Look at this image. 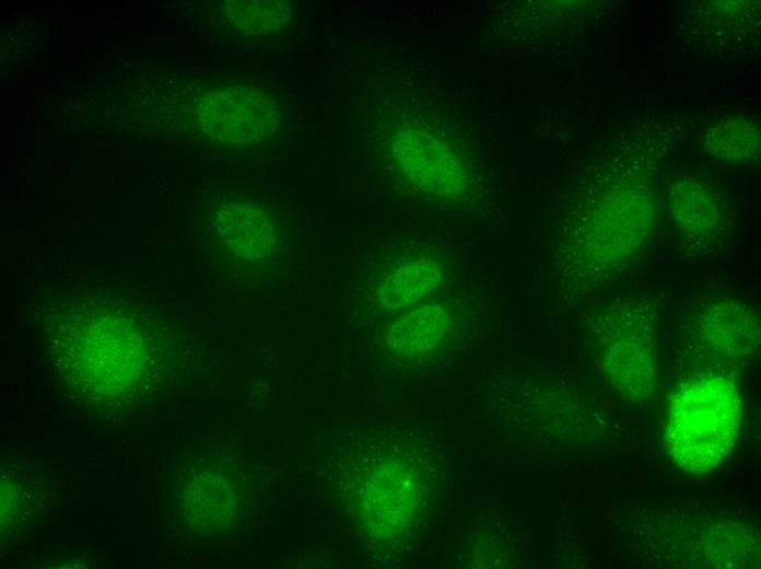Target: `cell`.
<instances>
[{
    "label": "cell",
    "mask_w": 761,
    "mask_h": 569,
    "mask_svg": "<svg viewBox=\"0 0 761 569\" xmlns=\"http://www.w3.org/2000/svg\"><path fill=\"white\" fill-rule=\"evenodd\" d=\"M598 186L561 271L575 292L613 283L640 257L655 217V201L642 176L608 174Z\"/></svg>",
    "instance_id": "6da1fadb"
},
{
    "label": "cell",
    "mask_w": 761,
    "mask_h": 569,
    "mask_svg": "<svg viewBox=\"0 0 761 569\" xmlns=\"http://www.w3.org/2000/svg\"><path fill=\"white\" fill-rule=\"evenodd\" d=\"M737 383L724 371H706L675 392L664 427L672 462L691 475L717 467L729 454L741 421Z\"/></svg>",
    "instance_id": "7a4b0ae2"
},
{
    "label": "cell",
    "mask_w": 761,
    "mask_h": 569,
    "mask_svg": "<svg viewBox=\"0 0 761 569\" xmlns=\"http://www.w3.org/2000/svg\"><path fill=\"white\" fill-rule=\"evenodd\" d=\"M658 306L648 293L618 297L594 318L597 364L624 399L647 402L658 382Z\"/></svg>",
    "instance_id": "3957f363"
},
{
    "label": "cell",
    "mask_w": 761,
    "mask_h": 569,
    "mask_svg": "<svg viewBox=\"0 0 761 569\" xmlns=\"http://www.w3.org/2000/svg\"><path fill=\"white\" fill-rule=\"evenodd\" d=\"M202 131L213 141L248 144L270 136L280 115L274 101L250 86H224L202 96L196 108Z\"/></svg>",
    "instance_id": "277c9868"
},
{
    "label": "cell",
    "mask_w": 761,
    "mask_h": 569,
    "mask_svg": "<svg viewBox=\"0 0 761 569\" xmlns=\"http://www.w3.org/2000/svg\"><path fill=\"white\" fill-rule=\"evenodd\" d=\"M690 325L700 345L721 364L749 363L760 344V320L748 301L721 297L701 303L692 312Z\"/></svg>",
    "instance_id": "5b68a950"
},
{
    "label": "cell",
    "mask_w": 761,
    "mask_h": 569,
    "mask_svg": "<svg viewBox=\"0 0 761 569\" xmlns=\"http://www.w3.org/2000/svg\"><path fill=\"white\" fill-rule=\"evenodd\" d=\"M668 207L689 257H703L716 249L718 235L729 222L725 202L712 186L682 178L670 187Z\"/></svg>",
    "instance_id": "8992f818"
},
{
    "label": "cell",
    "mask_w": 761,
    "mask_h": 569,
    "mask_svg": "<svg viewBox=\"0 0 761 569\" xmlns=\"http://www.w3.org/2000/svg\"><path fill=\"white\" fill-rule=\"evenodd\" d=\"M220 241L242 259L257 260L269 254L277 232L274 222L261 209L232 204L216 216L214 222Z\"/></svg>",
    "instance_id": "52a82bcc"
},
{
    "label": "cell",
    "mask_w": 761,
    "mask_h": 569,
    "mask_svg": "<svg viewBox=\"0 0 761 569\" xmlns=\"http://www.w3.org/2000/svg\"><path fill=\"white\" fill-rule=\"evenodd\" d=\"M442 278L443 267L437 262L422 259L402 264L383 278L379 301L391 309L414 304L434 291Z\"/></svg>",
    "instance_id": "ba28073f"
},
{
    "label": "cell",
    "mask_w": 761,
    "mask_h": 569,
    "mask_svg": "<svg viewBox=\"0 0 761 569\" xmlns=\"http://www.w3.org/2000/svg\"><path fill=\"white\" fill-rule=\"evenodd\" d=\"M447 309L436 302L421 303L390 329V347L398 352H419L430 350L440 342L447 329Z\"/></svg>",
    "instance_id": "9c48e42d"
},
{
    "label": "cell",
    "mask_w": 761,
    "mask_h": 569,
    "mask_svg": "<svg viewBox=\"0 0 761 569\" xmlns=\"http://www.w3.org/2000/svg\"><path fill=\"white\" fill-rule=\"evenodd\" d=\"M292 4L289 1L267 0L224 1L221 12L235 28L249 35L278 33L289 22Z\"/></svg>",
    "instance_id": "30bf717a"
},
{
    "label": "cell",
    "mask_w": 761,
    "mask_h": 569,
    "mask_svg": "<svg viewBox=\"0 0 761 569\" xmlns=\"http://www.w3.org/2000/svg\"><path fill=\"white\" fill-rule=\"evenodd\" d=\"M705 147L719 160H744L759 147V128L747 119L725 120L707 133Z\"/></svg>",
    "instance_id": "8fae6325"
}]
</instances>
